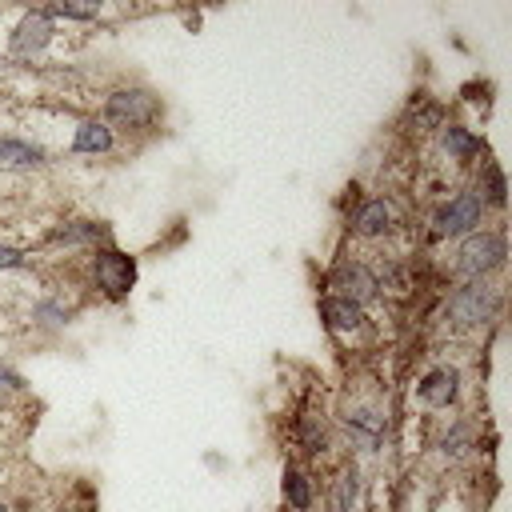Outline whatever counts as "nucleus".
I'll use <instances>...</instances> for the list:
<instances>
[{
  "label": "nucleus",
  "instance_id": "2",
  "mask_svg": "<svg viewBox=\"0 0 512 512\" xmlns=\"http://www.w3.org/2000/svg\"><path fill=\"white\" fill-rule=\"evenodd\" d=\"M164 96L148 84H112L100 92V120L120 136V140H140V136H152L160 132L164 124Z\"/></svg>",
  "mask_w": 512,
  "mask_h": 512
},
{
  "label": "nucleus",
  "instance_id": "17",
  "mask_svg": "<svg viewBox=\"0 0 512 512\" xmlns=\"http://www.w3.org/2000/svg\"><path fill=\"white\" fill-rule=\"evenodd\" d=\"M324 488H320V476L312 464L304 460H284L280 468V500L288 512H316Z\"/></svg>",
  "mask_w": 512,
  "mask_h": 512
},
{
  "label": "nucleus",
  "instance_id": "31",
  "mask_svg": "<svg viewBox=\"0 0 512 512\" xmlns=\"http://www.w3.org/2000/svg\"><path fill=\"white\" fill-rule=\"evenodd\" d=\"M0 120H4V104H0Z\"/></svg>",
  "mask_w": 512,
  "mask_h": 512
},
{
  "label": "nucleus",
  "instance_id": "20",
  "mask_svg": "<svg viewBox=\"0 0 512 512\" xmlns=\"http://www.w3.org/2000/svg\"><path fill=\"white\" fill-rule=\"evenodd\" d=\"M28 324L32 328H48V332H60V328H68L72 324V316H76V300L72 296H64V292H44V296H36L32 304H28Z\"/></svg>",
  "mask_w": 512,
  "mask_h": 512
},
{
  "label": "nucleus",
  "instance_id": "10",
  "mask_svg": "<svg viewBox=\"0 0 512 512\" xmlns=\"http://www.w3.org/2000/svg\"><path fill=\"white\" fill-rule=\"evenodd\" d=\"M320 284H324L320 292H336V296H344V300H352V304H360L368 312L376 304H384L380 284H376V272H372V260H360V256H348V252L332 256V264H328V272H324Z\"/></svg>",
  "mask_w": 512,
  "mask_h": 512
},
{
  "label": "nucleus",
  "instance_id": "28",
  "mask_svg": "<svg viewBox=\"0 0 512 512\" xmlns=\"http://www.w3.org/2000/svg\"><path fill=\"white\" fill-rule=\"evenodd\" d=\"M0 512H16V508H12V500H4V496H0Z\"/></svg>",
  "mask_w": 512,
  "mask_h": 512
},
{
  "label": "nucleus",
  "instance_id": "18",
  "mask_svg": "<svg viewBox=\"0 0 512 512\" xmlns=\"http://www.w3.org/2000/svg\"><path fill=\"white\" fill-rule=\"evenodd\" d=\"M120 152V136L96 116V112H80L72 120V136H68V156H88V160H100V156H112Z\"/></svg>",
  "mask_w": 512,
  "mask_h": 512
},
{
  "label": "nucleus",
  "instance_id": "12",
  "mask_svg": "<svg viewBox=\"0 0 512 512\" xmlns=\"http://www.w3.org/2000/svg\"><path fill=\"white\" fill-rule=\"evenodd\" d=\"M288 440H292V448L300 452L304 464L328 456V448H332V416L320 408L316 396H304L292 408V416H288Z\"/></svg>",
  "mask_w": 512,
  "mask_h": 512
},
{
  "label": "nucleus",
  "instance_id": "30",
  "mask_svg": "<svg viewBox=\"0 0 512 512\" xmlns=\"http://www.w3.org/2000/svg\"><path fill=\"white\" fill-rule=\"evenodd\" d=\"M0 76H4V56H0Z\"/></svg>",
  "mask_w": 512,
  "mask_h": 512
},
{
  "label": "nucleus",
  "instance_id": "15",
  "mask_svg": "<svg viewBox=\"0 0 512 512\" xmlns=\"http://www.w3.org/2000/svg\"><path fill=\"white\" fill-rule=\"evenodd\" d=\"M448 120H452L448 116V100L436 96V92H428V88H412L408 100H404V108H400V116H396V124L404 132H416V136H436Z\"/></svg>",
  "mask_w": 512,
  "mask_h": 512
},
{
  "label": "nucleus",
  "instance_id": "8",
  "mask_svg": "<svg viewBox=\"0 0 512 512\" xmlns=\"http://www.w3.org/2000/svg\"><path fill=\"white\" fill-rule=\"evenodd\" d=\"M316 316H320L324 332H328L332 340L348 344V348L368 352V348L380 340V324H376V316H372L368 308H360V304L336 296V292H320V296H316Z\"/></svg>",
  "mask_w": 512,
  "mask_h": 512
},
{
  "label": "nucleus",
  "instance_id": "5",
  "mask_svg": "<svg viewBox=\"0 0 512 512\" xmlns=\"http://www.w3.org/2000/svg\"><path fill=\"white\" fill-rule=\"evenodd\" d=\"M508 264V236H504V220H488L484 228L468 232L464 240H456V252L448 260V280H488L500 276Z\"/></svg>",
  "mask_w": 512,
  "mask_h": 512
},
{
  "label": "nucleus",
  "instance_id": "11",
  "mask_svg": "<svg viewBox=\"0 0 512 512\" xmlns=\"http://www.w3.org/2000/svg\"><path fill=\"white\" fill-rule=\"evenodd\" d=\"M408 224L400 220L396 212V200L388 192H376V196H364L348 216H344V232L360 244H388L396 232H404Z\"/></svg>",
  "mask_w": 512,
  "mask_h": 512
},
{
  "label": "nucleus",
  "instance_id": "7",
  "mask_svg": "<svg viewBox=\"0 0 512 512\" xmlns=\"http://www.w3.org/2000/svg\"><path fill=\"white\" fill-rule=\"evenodd\" d=\"M388 424H392V416H388L380 392L352 388L336 408V428L348 436V444L356 452H380L388 440Z\"/></svg>",
  "mask_w": 512,
  "mask_h": 512
},
{
  "label": "nucleus",
  "instance_id": "22",
  "mask_svg": "<svg viewBox=\"0 0 512 512\" xmlns=\"http://www.w3.org/2000/svg\"><path fill=\"white\" fill-rule=\"evenodd\" d=\"M472 188L480 192V200H484V208L488 212H504V204H508V180H504V168H500V160L488 152L476 168H472Z\"/></svg>",
  "mask_w": 512,
  "mask_h": 512
},
{
  "label": "nucleus",
  "instance_id": "6",
  "mask_svg": "<svg viewBox=\"0 0 512 512\" xmlns=\"http://www.w3.org/2000/svg\"><path fill=\"white\" fill-rule=\"evenodd\" d=\"M488 224V208L472 184H456L448 196H440L424 216V244L464 240L468 232Z\"/></svg>",
  "mask_w": 512,
  "mask_h": 512
},
{
  "label": "nucleus",
  "instance_id": "27",
  "mask_svg": "<svg viewBox=\"0 0 512 512\" xmlns=\"http://www.w3.org/2000/svg\"><path fill=\"white\" fill-rule=\"evenodd\" d=\"M360 200H364V188H360L356 180H352V184H344V192L336 196V212H340V220H344V216H348V212H352Z\"/></svg>",
  "mask_w": 512,
  "mask_h": 512
},
{
  "label": "nucleus",
  "instance_id": "4",
  "mask_svg": "<svg viewBox=\"0 0 512 512\" xmlns=\"http://www.w3.org/2000/svg\"><path fill=\"white\" fill-rule=\"evenodd\" d=\"M60 36H64L60 24L44 8H20L4 36V64H16L24 72L44 68V60H52Z\"/></svg>",
  "mask_w": 512,
  "mask_h": 512
},
{
  "label": "nucleus",
  "instance_id": "26",
  "mask_svg": "<svg viewBox=\"0 0 512 512\" xmlns=\"http://www.w3.org/2000/svg\"><path fill=\"white\" fill-rule=\"evenodd\" d=\"M24 392H28L24 372H20L12 360H4V356H0V404H4V400H12V396H24Z\"/></svg>",
  "mask_w": 512,
  "mask_h": 512
},
{
  "label": "nucleus",
  "instance_id": "21",
  "mask_svg": "<svg viewBox=\"0 0 512 512\" xmlns=\"http://www.w3.org/2000/svg\"><path fill=\"white\" fill-rule=\"evenodd\" d=\"M324 504L328 512H364V480L356 464H340V472L328 480Z\"/></svg>",
  "mask_w": 512,
  "mask_h": 512
},
{
  "label": "nucleus",
  "instance_id": "9",
  "mask_svg": "<svg viewBox=\"0 0 512 512\" xmlns=\"http://www.w3.org/2000/svg\"><path fill=\"white\" fill-rule=\"evenodd\" d=\"M408 396L428 416L432 412H456L460 408V396H464V368L456 360H436L424 372H416Z\"/></svg>",
  "mask_w": 512,
  "mask_h": 512
},
{
  "label": "nucleus",
  "instance_id": "25",
  "mask_svg": "<svg viewBox=\"0 0 512 512\" xmlns=\"http://www.w3.org/2000/svg\"><path fill=\"white\" fill-rule=\"evenodd\" d=\"M32 264H36V256H32L28 244H16V240H4L0 236V276L4 272H28Z\"/></svg>",
  "mask_w": 512,
  "mask_h": 512
},
{
  "label": "nucleus",
  "instance_id": "1",
  "mask_svg": "<svg viewBox=\"0 0 512 512\" xmlns=\"http://www.w3.org/2000/svg\"><path fill=\"white\" fill-rule=\"evenodd\" d=\"M440 324L448 332H484L496 328L504 316V284L500 276L488 280H456L440 296Z\"/></svg>",
  "mask_w": 512,
  "mask_h": 512
},
{
  "label": "nucleus",
  "instance_id": "29",
  "mask_svg": "<svg viewBox=\"0 0 512 512\" xmlns=\"http://www.w3.org/2000/svg\"><path fill=\"white\" fill-rule=\"evenodd\" d=\"M28 512H64V508H28Z\"/></svg>",
  "mask_w": 512,
  "mask_h": 512
},
{
  "label": "nucleus",
  "instance_id": "16",
  "mask_svg": "<svg viewBox=\"0 0 512 512\" xmlns=\"http://www.w3.org/2000/svg\"><path fill=\"white\" fill-rule=\"evenodd\" d=\"M436 152H440L448 164H456V168H476V164L488 156V144H484V136H480L472 124L448 120V124L436 132Z\"/></svg>",
  "mask_w": 512,
  "mask_h": 512
},
{
  "label": "nucleus",
  "instance_id": "13",
  "mask_svg": "<svg viewBox=\"0 0 512 512\" xmlns=\"http://www.w3.org/2000/svg\"><path fill=\"white\" fill-rule=\"evenodd\" d=\"M100 244H112V224L100 216H64L56 224H48V232L40 236V248H64V252H92Z\"/></svg>",
  "mask_w": 512,
  "mask_h": 512
},
{
  "label": "nucleus",
  "instance_id": "19",
  "mask_svg": "<svg viewBox=\"0 0 512 512\" xmlns=\"http://www.w3.org/2000/svg\"><path fill=\"white\" fill-rule=\"evenodd\" d=\"M52 160V152L36 140V136H20V132H0V172L24 176V172H40Z\"/></svg>",
  "mask_w": 512,
  "mask_h": 512
},
{
  "label": "nucleus",
  "instance_id": "14",
  "mask_svg": "<svg viewBox=\"0 0 512 512\" xmlns=\"http://www.w3.org/2000/svg\"><path fill=\"white\" fill-rule=\"evenodd\" d=\"M480 440H484L480 420H476L472 412H460V416H452V420L436 432L432 452H436V460H440L444 468H456V464H464L468 456L480 452Z\"/></svg>",
  "mask_w": 512,
  "mask_h": 512
},
{
  "label": "nucleus",
  "instance_id": "3",
  "mask_svg": "<svg viewBox=\"0 0 512 512\" xmlns=\"http://www.w3.org/2000/svg\"><path fill=\"white\" fill-rule=\"evenodd\" d=\"M80 288H88L92 296H100L104 304H124L136 288V276H140V260L132 252H124L116 240L112 244H100L84 256H76L72 264Z\"/></svg>",
  "mask_w": 512,
  "mask_h": 512
},
{
  "label": "nucleus",
  "instance_id": "24",
  "mask_svg": "<svg viewBox=\"0 0 512 512\" xmlns=\"http://www.w3.org/2000/svg\"><path fill=\"white\" fill-rule=\"evenodd\" d=\"M492 96H496V84H492L488 76H472V80H464V84L456 88V100L468 104V108H480V112L492 108Z\"/></svg>",
  "mask_w": 512,
  "mask_h": 512
},
{
  "label": "nucleus",
  "instance_id": "23",
  "mask_svg": "<svg viewBox=\"0 0 512 512\" xmlns=\"http://www.w3.org/2000/svg\"><path fill=\"white\" fill-rule=\"evenodd\" d=\"M44 12H48L56 24H60V20H64V24H96L104 8H100V4H72V0H60V4H44Z\"/></svg>",
  "mask_w": 512,
  "mask_h": 512
}]
</instances>
